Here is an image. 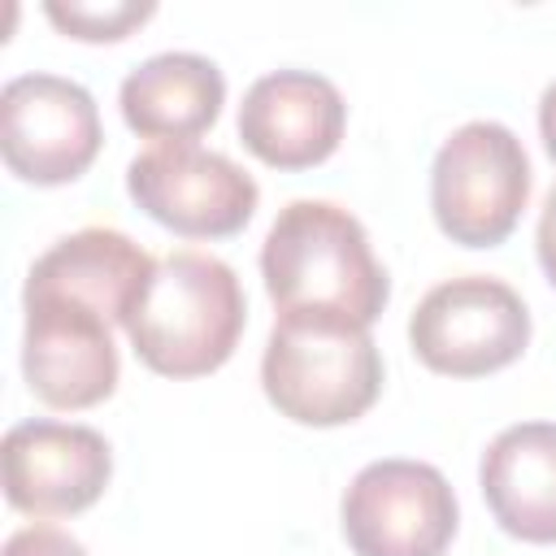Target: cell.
<instances>
[{"label":"cell","instance_id":"cell-13","mask_svg":"<svg viewBox=\"0 0 556 556\" xmlns=\"http://www.w3.org/2000/svg\"><path fill=\"white\" fill-rule=\"evenodd\" d=\"M478 482L504 534L556 543V421H517L500 430L482 452Z\"/></svg>","mask_w":556,"mask_h":556},{"label":"cell","instance_id":"cell-9","mask_svg":"<svg viewBox=\"0 0 556 556\" xmlns=\"http://www.w3.org/2000/svg\"><path fill=\"white\" fill-rule=\"evenodd\" d=\"M26 334H22V374L26 387L48 408H91L113 395L122 361L113 326L74 300L22 295Z\"/></svg>","mask_w":556,"mask_h":556},{"label":"cell","instance_id":"cell-15","mask_svg":"<svg viewBox=\"0 0 556 556\" xmlns=\"http://www.w3.org/2000/svg\"><path fill=\"white\" fill-rule=\"evenodd\" d=\"M48 22L74 39H87V43H113V39H126L135 26H143L156 4H135V0H109V4H61V0H48L43 4Z\"/></svg>","mask_w":556,"mask_h":556},{"label":"cell","instance_id":"cell-10","mask_svg":"<svg viewBox=\"0 0 556 556\" xmlns=\"http://www.w3.org/2000/svg\"><path fill=\"white\" fill-rule=\"evenodd\" d=\"M113 478L109 439L74 421H17L4 434V495L26 517H74Z\"/></svg>","mask_w":556,"mask_h":556},{"label":"cell","instance_id":"cell-5","mask_svg":"<svg viewBox=\"0 0 556 556\" xmlns=\"http://www.w3.org/2000/svg\"><path fill=\"white\" fill-rule=\"evenodd\" d=\"M417 361L447 378H482L513 365L530 343V308L486 274H465L430 287L408 317Z\"/></svg>","mask_w":556,"mask_h":556},{"label":"cell","instance_id":"cell-12","mask_svg":"<svg viewBox=\"0 0 556 556\" xmlns=\"http://www.w3.org/2000/svg\"><path fill=\"white\" fill-rule=\"evenodd\" d=\"M156 261L122 230L109 226H87L65 239H56L26 274L22 295H52V300H74L83 308H96L109 326L130 321Z\"/></svg>","mask_w":556,"mask_h":556},{"label":"cell","instance_id":"cell-3","mask_svg":"<svg viewBox=\"0 0 556 556\" xmlns=\"http://www.w3.org/2000/svg\"><path fill=\"white\" fill-rule=\"evenodd\" d=\"M261 387L269 404L300 426H348L374 408L382 356L369 326L343 313H278L261 356Z\"/></svg>","mask_w":556,"mask_h":556},{"label":"cell","instance_id":"cell-2","mask_svg":"<svg viewBox=\"0 0 556 556\" xmlns=\"http://www.w3.org/2000/svg\"><path fill=\"white\" fill-rule=\"evenodd\" d=\"M248 321L235 269L208 252H169L156 261L126 339L161 378H200L230 361Z\"/></svg>","mask_w":556,"mask_h":556},{"label":"cell","instance_id":"cell-7","mask_svg":"<svg viewBox=\"0 0 556 556\" xmlns=\"http://www.w3.org/2000/svg\"><path fill=\"white\" fill-rule=\"evenodd\" d=\"M339 517L356 556H443L456 534V495L434 465L387 456L348 482Z\"/></svg>","mask_w":556,"mask_h":556},{"label":"cell","instance_id":"cell-18","mask_svg":"<svg viewBox=\"0 0 556 556\" xmlns=\"http://www.w3.org/2000/svg\"><path fill=\"white\" fill-rule=\"evenodd\" d=\"M539 135H543L547 156L556 161V83H547V91L539 100Z\"/></svg>","mask_w":556,"mask_h":556},{"label":"cell","instance_id":"cell-8","mask_svg":"<svg viewBox=\"0 0 556 556\" xmlns=\"http://www.w3.org/2000/svg\"><path fill=\"white\" fill-rule=\"evenodd\" d=\"M100 113L83 83L61 74H17L0 91V152L9 174L61 187L87 174L100 152Z\"/></svg>","mask_w":556,"mask_h":556},{"label":"cell","instance_id":"cell-16","mask_svg":"<svg viewBox=\"0 0 556 556\" xmlns=\"http://www.w3.org/2000/svg\"><path fill=\"white\" fill-rule=\"evenodd\" d=\"M4 556H87V547L56 526H26L4 543Z\"/></svg>","mask_w":556,"mask_h":556},{"label":"cell","instance_id":"cell-4","mask_svg":"<svg viewBox=\"0 0 556 556\" xmlns=\"http://www.w3.org/2000/svg\"><path fill=\"white\" fill-rule=\"evenodd\" d=\"M530 200V156L504 122H465L430 165V208L460 248L504 243Z\"/></svg>","mask_w":556,"mask_h":556},{"label":"cell","instance_id":"cell-11","mask_svg":"<svg viewBox=\"0 0 556 556\" xmlns=\"http://www.w3.org/2000/svg\"><path fill=\"white\" fill-rule=\"evenodd\" d=\"M348 104L339 87L313 70H274L256 78L239 104L243 148L274 169L321 165L343 139Z\"/></svg>","mask_w":556,"mask_h":556},{"label":"cell","instance_id":"cell-6","mask_svg":"<svg viewBox=\"0 0 556 556\" xmlns=\"http://www.w3.org/2000/svg\"><path fill=\"white\" fill-rule=\"evenodd\" d=\"M130 200L174 235L230 239L239 235L261 200V187L230 156L200 143H156L126 169Z\"/></svg>","mask_w":556,"mask_h":556},{"label":"cell","instance_id":"cell-14","mask_svg":"<svg viewBox=\"0 0 556 556\" xmlns=\"http://www.w3.org/2000/svg\"><path fill=\"white\" fill-rule=\"evenodd\" d=\"M117 104L135 135L191 143L217 122L226 104V78L200 52H156L122 78Z\"/></svg>","mask_w":556,"mask_h":556},{"label":"cell","instance_id":"cell-1","mask_svg":"<svg viewBox=\"0 0 556 556\" xmlns=\"http://www.w3.org/2000/svg\"><path fill=\"white\" fill-rule=\"evenodd\" d=\"M261 274L278 313L321 308L374 326L391 295L365 226L330 200H291L274 217L261 248Z\"/></svg>","mask_w":556,"mask_h":556},{"label":"cell","instance_id":"cell-17","mask_svg":"<svg viewBox=\"0 0 556 556\" xmlns=\"http://www.w3.org/2000/svg\"><path fill=\"white\" fill-rule=\"evenodd\" d=\"M534 243H539V265H543L547 282L556 287V187H552V191H547V200H543V213H539V235H534Z\"/></svg>","mask_w":556,"mask_h":556}]
</instances>
